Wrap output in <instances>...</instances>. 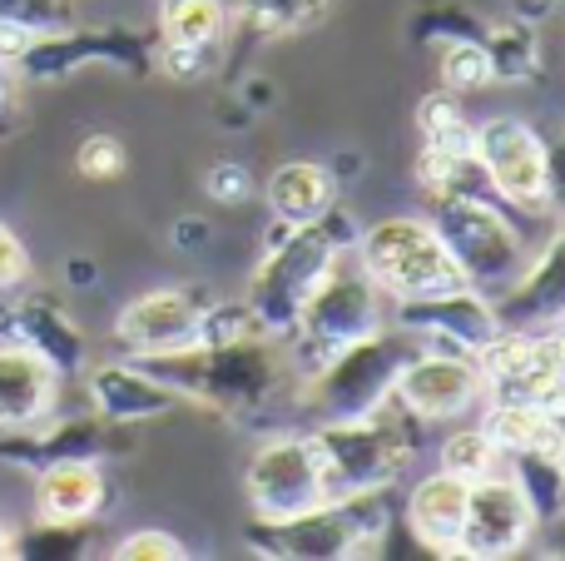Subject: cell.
Segmentation results:
<instances>
[{
  "label": "cell",
  "mask_w": 565,
  "mask_h": 561,
  "mask_svg": "<svg viewBox=\"0 0 565 561\" xmlns=\"http://www.w3.org/2000/svg\"><path fill=\"white\" fill-rule=\"evenodd\" d=\"M204 324V304L189 288H149L135 294L115 318V343L125 348V358H154L189 348Z\"/></svg>",
  "instance_id": "17"
},
{
  "label": "cell",
  "mask_w": 565,
  "mask_h": 561,
  "mask_svg": "<svg viewBox=\"0 0 565 561\" xmlns=\"http://www.w3.org/2000/svg\"><path fill=\"white\" fill-rule=\"evenodd\" d=\"M536 537V517H531L526 497L516 493L507 473H491L481 483H467V517H461L457 557L467 561H507L526 552Z\"/></svg>",
  "instance_id": "13"
},
{
  "label": "cell",
  "mask_w": 565,
  "mask_h": 561,
  "mask_svg": "<svg viewBox=\"0 0 565 561\" xmlns=\"http://www.w3.org/2000/svg\"><path fill=\"white\" fill-rule=\"evenodd\" d=\"M471 159L507 204L546 209V135L516 115H491L471 135Z\"/></svg>",
  "instance_id": "11"
},
{
  "label": "cell",
  "mask_w": 565,
  "mask_h": 561,
  "mask_svg": "<svg viewBox=\"0 0 565 561\" xmlns=\"http://www.w3.org/2000/svg\"><path fill=\"white\" fill-rule=\"evenodd\" d=\"M427 219L437 224L441 244L457 258L461 278H467L471 288H501L507 278H516V268L531 258L526 239L501 214L497 194H437Z\"/></svg>",
  "instance_id": "8"
},
{
  "label": "cell",
  "mask_w": 565,
  "mask_h": 561,
  "mask_svg": "<svg viewBox=\"0 0 565 561\" xmlns=\"http://www.w3.org/2000/svg\"><path fill=\"white\" fill-rule=\"evenodd\" d=\"M352 244H358V229H352L348 214H338V204L322 219H308V224H282V239H274V248L254 268L244 294L258 328L268 338H288L292 324H298V308L308 304V294L322 284V274Z\"/></svg>",
  "instance_id": "2"
},
{
  "label": "cell",
  "mask_w": 565,
  "mask_h": 561,
  "mask_svg": "<svg viewBox=\"0 0 565 561\" xmlns=\"http://www.w3.org/2000/svg\"><path fill=\"white\" fill-rule=\"evenodd\" d=\"M264 204L278 224H308L338 204V174L318 159H288L264 179Z\"/></svg>",
  "instance_id": "23"
},
{
  "label": "cell",
  "mask_w": 565,
  "mask_h": 561,
  "mask_svg": "<svg viewBox=\"0 0 565 561\" xmlns=\"http://www.w3.org/2000/svg\"><path fill=\"white\" fill-rule=\"evenodd\" d=\"M382 288L367 278V268L348 254L338 258V264L322 274V284L308 294V304L298 308V324H292V363H298V373L308 378L312 368H322L332 353H342L348 343H358V338L377 334L382 324H387V308H382Z\"/></svg>",
  "instance_id": "6"
},
{
  "label": "cell",
  "mask_w": 565,
  "mask_h": 561,
  "mask_svg": "<svg viewBox=\"0 0 565 561\" xmlns=\"http://www.w3.org/2000/svg\"><path fill=\"white\" fill-rule=\"evenodd\" d=\"M511 457V483L516 493L526 497L531 517H536V532L541 527H561L565 522V467L556 453H507Z\"/></svg>",
  "instance_id": "24"
},
{
  "label": "cell",
  "mask_w": 565,
  "mask_h": 561,
  "mask_svg": "<svg viewBox=\"0 0 565 561\" xmlns=\"http://www.w3.org/2000/svg\"><path fill=\"white\" fill-rule=\"evenodd\" d=\"M228 6L224 0H159V40L184 50H209L224 40Z\"/></svg>",
  "instance_id": "25"
},
{
  "label": "cell",
  "mask_w": 565,
  "mask_h": 561,
  "mask_svg": "<svg viewBox=\"0 0 565 561\" xmlns=\"http://www.w3.org/2000/svg\"><path fill=\"white\" fill-rule=\"evenodd\" d=\"M481 368V393L491 403H526L551 407L565 417V334H521V328H501L487 348L477 353Z\"/></svg>",
  "instance_id": "9"
},
{
  "label": "cell",
  "mask_w": 565,
  "mask_h": 561,
  "mask_svg": "<svg viewBox=\"0 0 565 561\" xmlns=\"http://www.w3.org/2000/svg\"><path fill=\"white\" fill-rule=\"evenodd\" d=\"M491 314L501 328H521V334H546L565 324V229L516 268V278L497 288Z\"/></svg>",
  "instance_id": "16"
},
{
  "label": "cell",
  "mask_w": 565,
  "mask_h": 561,
  "mask_svg": "<svg viewBox=\"0 0 565 561\" xmlns=\"http://www.w3.org/2000/svg\"><path fill=\"white\" fill-rule=\"evenodd\" d=\"M417 348H422L417 334L382 324L377 334L358 338L342 353H332L322 368H312L308 388H302V407L318 423H352V417H367L377 407H392L397 378Z\"/></svg>",
  "instance_id": "3"
},
{
  "label": "cell",
  "mask_w": 565,
  "mask_h": 561,
  "mask_svg": "<svg viewBox=\"0 0 565 561\" xmlns=\"http://www.w3.org/2000/svg\"><path fill=\"white\" fill-rule=\"evenodd\" d=\"M561 334H565V324H561Z\"/></svg>",
  "instance_id": "42"
},
{
  "label": "cell",
  "mask_w": 565,
  "mask_h": 561,
  "mask_svg": "<svg viewBox=\"0 0 565 561\" xmlns=\"http://www.w3.org/2000/svg\"><path fill=\"white\" fill-rule=\"evenodd\" d=\"M85 383H89V403H95V413L105 417V423H115V427L154 423V417L174 413V407L184 403L174 388L159 383V378L149 373V368H139L135 358L89 368Z\"/></svg>",
  "instance_id": "19"
},
{
  "label": "cell",
  "mask_w": 565,
  "mask_h": 561,
  "mask_svg": "<svg viewBox=\"0 0 565 561\" xmlns=\"http://www.w3.org/2000/svg\"><path fill=\"white\" fill-rule=\"evenodd\" d=\"M254 189H258V179L238 159H218V165L204 169V194L214 204H244V199H254Z\"/></svg>",
  "instance_id": "35"
},
{
  "label": "cell",
  "mask_w": 565,
  "mask_h": 561,
  "mask_svg": "<svg viewBox=\"0 0 565 561\" xmlns=\"http://www.w3.org/2000/svg\"><path fill=\"white\" fill-rule=\"evenodd\" d=\"M481 368L477 358L457 353V348H417L412 363L397 378V403L417 423H451V417L471 413L481 398Z\"/></svg>",
  "instance_id": "14"
},
{
  "label": "cell",
  "mask_w": 565,
  "mask_h": 561,
  "mask_svg": "<svg viewBox=\"0 0 565 561\" xmlns=\"http://www.w3.org/2000/svg\"><path fill=\"white\" fill-rule=\"evenodd\" d=\"M561 467H565V437H561Z\"/></svg>",
  "instance_id": "41"
},
{
  "label": "cell",
  "mask_w": 565,
  "mask_h": 561,
  "mask_svg": "<svg viewBox=\"0 0 565 561\" xmlns=\"http://www.w3.org/2000/svg\"><path fill=\"white\" fill-rule=\"evenodd\" d=\"M501 463V447L497 437L487 433V427H457V433L441 443L437 453V467L451 477H461V483H481V477H491Z\"/></svg>",
  "instance_id": "30"
},
{
  "label": "cell",
  "mask_w": 565,
  "mask_h": 561,
  "mask_svg": "<svg viewBox=\"0 0 565 561\" xmlns=\"http://www.w3.org/2000/svg\"><path fill=\"white\" fill-rule=\"evenodd\" d=\"M358 264L387 298H422L467 284L427 214H392L358 234Z\"/></svg>",
  "instance_id": "7"
},
{
  "label": "cell",
  "mask_w": 565,
  "mask_h": 561,
  "mask_svg": "<svg viewBox=\"0 0 565 561\" xmlns=\"http://www.w3.org/2000/svg\"><path fill=\"white\" fill-rule=\"evenodd\" d=\"M189 547L174 532H159V527H139V532L119 537L115 561H184Z\"/></svg>",
  "instance_id": "34"
},
{
  "label": "cell",
  "mask_w": 565,
  "mask_h": 561,
  "mask_svg": "<svg viewBox=\"0 0 565 561\" xmlns=\"http://www.w3.org/2000/svg\"><path fill=\"white\" fill-rule=\"evenodd\" d=\"M312 443L322 453V483L328 497H352V493H387L407 477L417 463V433H412L407 413H377L352 417V423H318Z\"/></svg>",
  "instance_id": "4"
},
{
  "label": "cell",
  "mask_w": 565,
  "mask_h": 561,
  "mask_svg": "<svg viewBox=\"0 0 565 561\" xmlns=\"http://www.w3.org/2000/svg\"><path fill=\"white\" fill-rule=\"evenodd\" d=\"M15 119H20V75H15V65L0 60V135H10Z\"/></svg>",
  "instance_id": "38"
},
{
  "label": "cell",
  "mask_w": 565,
  "mask_h": 561,
  "mask_svg": "<svg viewBox=\"0 0 565 561\" xmlns=\"http://www.w3.org/2000/svg\"><path fill=\"white\" fill-rule=\"evenodd\" d=\"M461 517H467V483L441 473V467L431 477H422V483L407 493V527L427 552L457 557Z\"/></svg>",
  "instance_id": "22"
},
{
  "label": "cell",
  "mask_w": 565,
  "mask_h": 561,
  "mask_svg": "<svg viewBox=\"0 0 565 561\" xmlns=\"http://www.w3.org/2000/svg\"><path fill=\"white\" fill-rule=\"evenodd\" d=\"M70 278H75V284H89V278H95L89 258H70Z\"/></svg>",
  "instance_id": "39"
},
{
  "label": "cell",
  "mask_w": 565,
  "mask_h": 561,
  "mask_svg": "<svg viewBox=\"0 0 565 561\" xmlns=\"http://www.w3.org/2000/svg\"><path fill=\"white\" fill-rule=\"evenodd\" d=\"M10 557H85V527L40 517L30 532H10Z\"/></svg>",
  "instance_id": "31"
},
{
  "label": "cell",
  "mask_w": 565,
  "mask_h": 561,
  "mask_svg": "<svg viewBox=\"0 0 565 561\" xmlns=\"http://www.w3.org/2000/svg\"><path fill=\"white\" fill-rule=\"evenodd\" d=\"M437 70H441V89H451V95H477V89L497 85L491 80V60H487V45H481V35H451L441 40L437 50Z\"/></svg>",
  "instance_id": "29"
},
{
  "label": "cell",
  "mask_w": 565,
  "mask_h": 561,
  "mask_svg": "<svg viewBox=\"0 0 565 561\" xmlns=\"http://www.w3.org/2000/svg\"><path fill=\"white\" fill-rule=\"evenodd\" d=\"M387 527L392 512L382 493H352L332 497L302 517H288V522H258L248 542H254V552L278 561H352L382 552Z\"/></svg>",
  "instance_id": "5"
},
{
  "label": "cell",
  "mask_w": 565,
  "mask_h": 561,
  "mask_svg": "<svg viewBox=\"0 0 565 561\" xmlns=\"http://www.w3.org/2000/svg\"><path fill=\"white\" fill-rule=\"evenodd\" d=\"M244 493L258 522H288L312 507L332 502L322 483V453L312 433H278L248 457Z\"/></svg>",
  "instance_id": "10"
},
{
  "label": "cell",
  "mask_w": 565,
  "mask_h": 561,
  "mask_svg": "<svg viewBox=\"0 0 565 561\" xmlns=\"http://www.w3.org/2000/svg\"><path fill=\"white\" fill-rule=\"evenodd\" d=\"M481 45L491 60V80L497 85H521L541 70V40L531 30V20H511V25H487L481 30Z\"/></svg>",
  "instance_id": "26"
},
{
  "label": "cell",
  "mask_w": 565,
  "mask_h": 561,
  "mask_svg": "<svg viewBox=\"0 0 565 561\" xmlns=\"http://www.w3.org/2000/svg\"><path fill=\"white\" fill-rule=\"evenodd\" d=\"M417 135H422V149H437V155H471L477 125L461 115L451 89H437V95H427L417 105Z\"/></svg>",
  "instance_id": "28"
},
{
  "label": "cell",
  "mask_w": 565,
  "mask_h": 561,
  "mask_svg": "<svg viewBox=\"0 0 565 561\" xmlns=\"http://www.w3.org/2000/svg\"><path fill=\"white\" fill-rule=\"evenodd\" d=\"M0 557H10V527H6V517H0Z\"/></svg>",
  "instance_id": "40"
},
{
  "label": "cell",
  "mask_w": 565,
  "mask_h": 561,
  "mask_svg": "<svg viewBox=\"0 0 565 561\" xmlns=\"http://www.w3.org/2000/svg\"><path fill=\"white\" fill-rule=\"evenodd\" d=\"M85 65H115V70H145L154 65V55L145 50V40L135 35H119V30H50L40 35L35 45L20 55L15 75L20 80H60V75H75Z\"/></svg>",
  "instance_id": "15"
},
{
  "label": "cell",
  "mask_w": 565,
  "mask_h": 561,
  "mask_svg": "<svg viewBox=\"0 0 565 561\" xmlns=\"http://www.w3.org/2000/svg\"><path fill=\"white\" fill-rule=\"evenodd\" d=\"M0 25H25L35 35L75 25V0H0Z\"/></svg>",
  "instance_id": "33"
},
{
  "label": "cell",
  "mask_w": 565,
  "mask_h": 561,
  "mask_svg": "<svg viewBox=\"0 0 565 561\" xmlns=\"http://www.w3.org/2000/svg\"><path fill=\"white\" fill-rule=\"evenodd\" d=\"M129 169V149L119 135H105V129H95V135L79 139L75 149V174L89 179V184H109V179H119Z\"/></svg>",
  "instance_id": "32"
},
{
  "label": "cell",
  "mask_w": 565,
  "mask_h": 561,
  "mask_svg": "<svg viewBox=\"0 0 565 561\" xmlns=\"http://www.w3.org/2000/svg\"><path fill=\"white\" fill-rule=\"evenodd\" d=\"M546 209L565 214V135L546 139Z\"/></svg>",
  "instance_id": "37"
},
{
  "label": "cell",
  "mask_w": 565,
  "mask_h": 561,
  "mask_svg": "<svg viewBox=\"0 0 565 561\" xmlns=\"http://www.w3.org/2000/svg\"><path fill=\"white\" fill-rule=\"evenodd\" d=\"M30 284V248L20 244V234L0 219V294H15Z\"/></svg>",
  "instance_id": "36"
},
{
  "label": "cell",
  "mask_w": 565,
  "mask_h": 561,
  "mask_svg": "<svg viewBox=\"0 0 565 561\" xmlns=\"http://www.w3.org/2000/svg\"><path fill=\"white\" fill-rule=\"evenodd\" d=\"M139 368L169 383L179 398H194L218 413H258L282 393L288 383V363L278 353V338L268 334H244V338H199L174 353L135 358Z\"/></svg>",
  "instance_id": "1"
},
{
  "label": "cell",
  "mask_w": 565,
  "mask_h": 561,
  "mask_svg": "<svg viewBox=\"0 0 565 561\" xmlns=\"http://www.w3.org/2000/svg\"><path fill=\"white\" fill-rule=\"evenodd\" d=\"M60 368L20 338H0V433L45 423L60 403Z\"/></svg>",
  "instance_id": "18"
},
{
  "label": "cell",
  "mask_w": 565,
  "mask_h": 561,
  "mask_svg": "<svg viewBox=\"0 0 565 561\" xmlns=\"http://www.w3.org/2000/svg\"><path fill=\"white\" fill-rule=\"evenodd\" d=\"M338 0H234L238 20L254 35H302V30L322 25Z\"/></svg>",
  "instance_id": "27"
},
{
  "label": "cell",
  "mask_w": 565,
  "mask_h": 561,
  "mask_svg": "<svg viewBox=\"0 0 565 561\" xmlns=\"http://www.w3.org/2000/svg\"><path fill=\"white\" fill-rule=\"evenodd\" d=\"M10 338H20V343H30L40 358H50V363L60 368V378L85 368V334H79L75 318L45 294H30L10 308Z\"/></svg>",
  "instance_id": "21"
},
{
  "label": "cell",
  "mask_w": 565,
  "mask_h": 561,
  "mask_svg": "<svg viewBox=\"0 0 565 561\" xmlns=\"http://www.w3.org/2000/svg\"><path fill=\"white\" fill-rule=\"evenodd\" d=\"M109 502V477L95 457H60L35 473V517L85 527Z\"/></svg>",
  "instance_id": "20"
},
{
  "label": "cell",
  "mask_w": 565,
  "mask_h": 561,
  "mask_svg": "<svg viewBox=\"0 0 565 561\" xmlns=\"http://www.w3.org/2000/svg\"><path fill=\"white\" fill-rule=\"evenodd\" d=\"M392 324L417 334L422 348H457V353H467V358H477L481 348L501 334L487 288H471V284L441 288V294H422V298H397Z\"/></svg>",
  "instance_id": "12"
}]
</instances>
